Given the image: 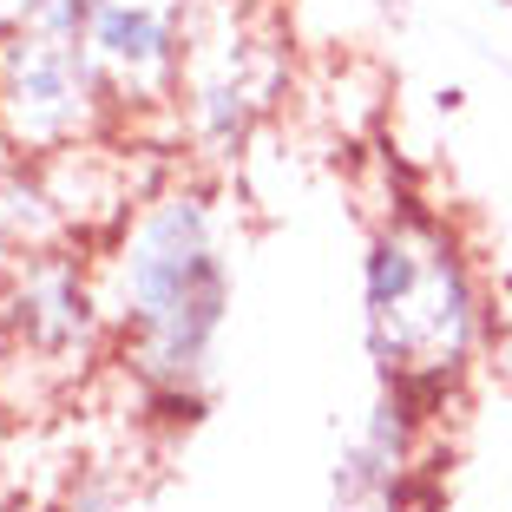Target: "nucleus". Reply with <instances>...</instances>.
Wrapping results in <instances>:
<instances>
[{
    "instance_id": "nucleus-1",
    "label": "nucleus",
    "mask_w": 512,
    "mask_h": 512,
    "mask_svg": "<svg viewBox=\"0 0 512 512\" xmlns=\"http://www.w3.org/2000/svg\"><path fill=\"white\" fill-rule=\"evenodd\" d=\"M99 302L112 329V368L132 381L138 407L165 427H197L211 407L217 335L230 322L224 204L204 178H158L106 230Z\"/></svg>"
},
{
    "instance_id": "nucleus-2",
    "label": "nucleus",
    "mask_w": 512,
    "mask_h": 512,
    "mask_svg": "<svg viewBox=\"0 0 512 512\" xmlns=\"http://www.w3.org/2000/svg\"><path fill=\"white\" fill-rule=\"evenodd\" d=\"M486 322L467 237L427 204L381 211L362 250V342L381 388L447 407L486 355Z\"/></svg>"
},
{
    "instance_id": "nucleus-3",
    "label": "nucleus",
    "mask_w": 512,
    "mask_h": 512,
    "mask_svg": "<svg viewBox=\"0 0 512 512\" xmlns=\"http://www.w3.org/2000/svg\"><path fill=\"white\" fill-rule=\"evenodd\" d=\"M289 20L276 0H197L171 125L197 158L243 151L289 92Z\"/></svg>"
},
{
    "instance_id": "nucleus-4",
    "label": "nucleus",
    "mask_w": 512,
    "mask_h": 512,
    "mask_svg": "<svg viewBox=\"0 0 512 512\" xmlns=\"http://www.w3.org/2000/svg\"><path fill=\"white\" fill-rule=\"evenodd\" d=\"M112 125L119 99L66 0L0 33V151L14 165H60L73 151L106 145Z\"/></svg>"
},
{
    "instance_id": "nucleus-5",
    "label": "nucleus",
    "mask_w": 512,
    "mask_h": 512,
    "mask_svg": "<svg viewBox=\"0 0 512 512\" xmlns=\"http://www.w3.org/2000/svg\"><path fill=\"white\" fill-rule=\"evenodd\" d=\"M0 335L46 381H79L92 362H112V329L92 256H73L60 243L20 250V263L7 270V289H0Z\"/></svg>"
},
{
    "instance_id": "nucleus-6",
    "label": "nucleus",
    "mask_w": 512,
    "mask_h": 512,
    "mask_svg": "<svg viewBox=\"0 0 512 512\" xmlns=\"http://www.w3.org/2000/svg\"><path fill=\"white\" fill-rule=\"evenodd\" d=\"M106 73L119 119H171L197 0H66Z\"/></svg>"
},
{
    "instance_id": "nucleus-7",
    "label": "nucleus",
    "mask_w": 512,
    "mask_h": 512,
    "mask_svg": "<svg viewBox=\"0 0 512 512\" xmlns=\"http://www.w3.org/2000/svg\"><path fill=\"white\" fill-rule=\"evenodd\" d=\"M506 512H512V506H506Z\"/></svg>"
}]
</instances>
